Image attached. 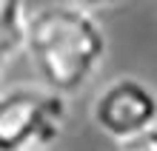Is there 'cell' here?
Here are the masks:
<instances>
[{
	"label": "cell",
	"mask_w": 157,
	"mask_h": 151,
	"mask_svg": "<svg viewBox=\"0 0 157 151\" xmlns=\"http://www.w3.org/2000/svg\"><path fill=\"white\" fill-rule=\"evenodd\" d=\"M91 123L114 145L157 128V91L140 77L106 83L91 103Z\"/></svg>",
	"instance_id": "cell-3"
},
{
	"label": "cell",
	"mask_w": 157,
	"mask_h": 151,
	"mask_svg": "<svg viewBox=\"0 0 157 151\" xmlns=\"http://www.w3.org/2000/svg\"><path fill=\"white\" fill-rule=\"evenodd\" d=\"M29 3L26 0H0V80L17 54L26 51L29 37Z\"/></svg>",
	"instance_id": "cell-4"
},
{
	"label": "cell",
	"mask_w": 157,
	"mask_h": 151,
	"mask_svg": "<svg viewBox=\"0 0 157 151\" xmlns=\"http://www.w3.org/2000/svg\"><path fill=\"white\" fill-rule=\"evenodd\" d=\"M63 94L46 86H14L0 91V151H43L66 123Z\"/></svg>",
	"instance_id": "cell-2"
},
{
	"label": "cell",
	"mask_w": 157,
	"mask_h": 151,
	"mask_svg": "<svg viewBox=\"0 0 157 151\" xmlns=\"http://www.w3.org/2000/svg\"><path fill=\"white\" fill-rule=\"evenodd\" d=\"M109 51V40L94 12L69 3L37 6L29 17L26 54L46 89L71 97L97 74Z\"/></svg>",
	"instance_id": "cell-1"
},
{
	"label": "cell",
	"mask_w": 157,
	"mask_h": 151,
	"mask_svg": "<svg viewBox=\"0 0 157 151\" xmlns=\"http://www.w3.org/2000/svg\"><path fill=\"white\" fill-rule=\"evenodd\" d=\"M114 151H157V128L146 131V134L128 140V143H120L114 145Z\"/></svg>",
	"instance_id": "cell-5"
}]
</instances>
